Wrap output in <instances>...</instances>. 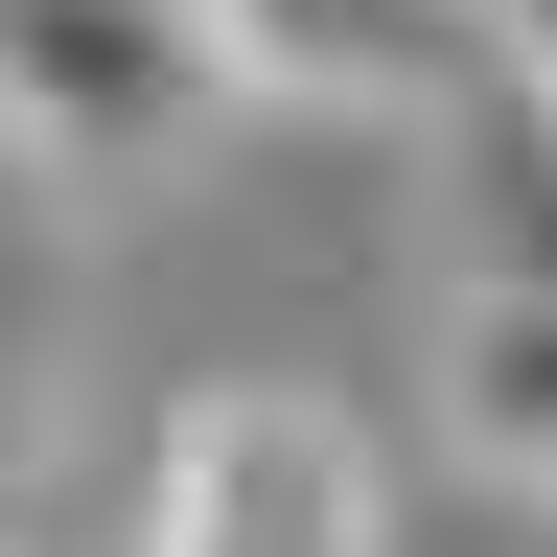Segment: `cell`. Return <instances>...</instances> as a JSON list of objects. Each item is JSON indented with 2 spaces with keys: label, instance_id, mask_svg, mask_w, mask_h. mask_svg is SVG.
Segmentation results:
<instances>
[{
  "label": "cell",
  "instance_id": "1",
  "mask_svg": "<svg viewBox=\"0 0 557 557\" xmlns=\"http://www.w3.org/2000/svg\"><path fill=\"white\" fill-rule=\"evenodd\" d=\"M209 116H233V70H209L186 0H0V163H47V186H163Z\"/></svg>",
  "mask_w": 557,
  "mask_h": 557
},
{
  "label": "cell",
  "instance_id": "2",
  "mask_svg": "<svg viewBox=\"0 0 557 557\" xmlns=\"http://www.w3.org/2000/svg\"><path fill=\"white\" fill-rule=\"evenodd\" d=\"M395 534V487L372 442H348L325 395H186L163 442H139V557H372Z\"/></svg>",
  "mask_w": 557,
  "mask_h": 557
},
{
  "label": "cell",
  "instance_id": "3",
  "mask_svg": "<svg viewBox=\"0 0 557 557\" xmlns=\"http://www.w3.org/2000/svg\"><path fill=\"white\" fill-rule=\"evenodd\" d=\"M209 70H233V116H348V139H418L465 94L487 0H186Z\"/></svg>",
  "mask_w": 557,
  "mask_h": 557
},
{
  "label": "cell",
  "instance_id": "4",
  "mask_svg": "<svg viewBox=\"0 0 557 557\" xmlns=\"http://www.w3.org/2000/svg\"><path fill=\"white\" fill-rule=\"evenodd\" d=\"M418 139L465 163V278H534V302H557V94H534L511 47H465V94L418 116Z\"/></svg>",
  "mask_w": 557,
  "mask_h": 557
},
{
  "label": "cell",
  "instance_id": "5",
  "mask_svg": "<svg viewBox=\"0 0 557 557\" xmlns=\"http://www.w3.org/2000/svg\"><path fill=\"white\" fill-rule=\"evenodd\" d=\"M442 442L511 487V511H557V302H534V278H465V325H442Z\"/></svg>",
  "mask_w": 557,
  "mask_h": 557
},
{
  "label": "cell",
  "instance_id": "6",
  "mask_svg": "<svg viewBox=\"0 0 557 557\" xmlns=\"http://www.w3.org/2000/svg\"><path fill=\"white\" fill-rule=\"evenodd\" d=\"M487 47H511V70H534V94H557V0H487Z\"/></svg>",
  "mask_w": 557,
  "mask_h": 557
},
{
  "label": "cell",
  "instance_id": "7",
  "mask_svg": "<svg viewBox=\"0 0 557 557\" xmlns=\"http://www.w3.org/2000/svg\"><path fill=\"white\" fill-rule=\"evenodd\" d=\"M0 372H24V325H0Z\"/></svg>",
  "mask_w": 557,
  "mask_h": 557
}]
</instances>
